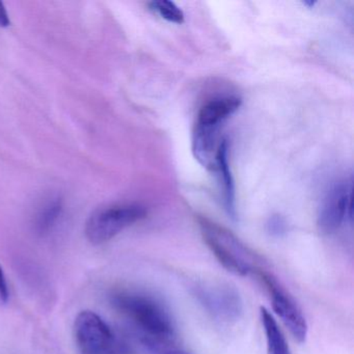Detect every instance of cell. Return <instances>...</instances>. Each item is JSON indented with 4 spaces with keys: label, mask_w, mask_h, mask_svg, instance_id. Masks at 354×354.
I'll return each instance as SVG.
<instances>
[{
    "label": "cell",
    "mask_w": 354,
    "mask_h": 354,
    "mask_svg": "<svg viewBox=\"0 0 354 354\" xmlns=\"http://www.w3.org/2000/svg\"><path fill=\"white\" fill-rule=\"evenodd\" d=\"M241 99L235 96L214 99L201 109L196 125L219 128L221 124L241 106Z\"/></svg>",
    "instance_id": "cell-9"
},
{
    "label": "cell",
    "mask_w": 354,
    "mask_h": 354,
    "mask_svg": "<svg viewBox=\"0 0 354 354\" xmlns=\"http://www.w3.org/2000/svg\"><path fill=\"white\" fill-rule=\"evenodd\" d=\"M10 292L7 279L3 268L0 267V304H6L9 301Z\"/></svg>",
    "instance_id": "cell-15"
},
{
    "label": "cell",
    "mask_w": 354,
    "mask_h": 354,
    "mask_svg": "<svg viewBox=\"0 0 354 354\" xmlns=\"http://www.w3.org/2000/svg\"><path fill=\"white\" fill-rule=\"evenodd\" d=\"M353 218L352 181L335 184L325 196L318 214V227L322 233L333 234L343 223Z\"/></svg>",
    "instance_id": "cell-7"
},
{
    "label": "cell",
    "mask_w": 354,
    "mask_h": 354,
    "mask_svg": "<svg viewBox=\"0 0 354 354\" xmlns=\"http://www.w3.org/2000/svg\"><path fill=\"white\" fill-rule=\"evenodd\" d=\"M149 7H150L151 11L171 24H182L185 20L183 12L173 1H169V0L152 1L149 3Z\"/></svg>",
    "instance_id": "cell-12"
},
{
    "label": "cell",
    "mask_w": 354,
    "mask_h": 354,
    "mask_svg": "<svg viewBox=\"0 0 354 354\" xmlns=\"http://www.w3.org/2000/svg\"><path fill=\"white\" fill-rule=\"evenodd\" d=\"M205 243L223 268L240 277L257 274L262 270V259L231 231L205 217H198Z\"/></svg>",
    "instance_id": "cell-2"
},
{
    "label": "cell",
    "mask_w": 354,
    "mask_h": 354,
    "mask_svg": "<svg viewBox=\"0 0 354 354\" xmlns=\"http://www.w3.org/2000/svg\"><path fill=\"white\" fill-rule=\"evenodd\" d=\"M256 275L262 281L270 296L271 304L277 316L281 319L286 328L298 343H304L308 337V325L301 308L287 290L270 274L264 271H259Z\"/></svg>",
    "instance_id": "cell-6"
},
{
    "label": "cell",
    "mask_w": 354,
    "mask_h": 354,
    "mask_svg": "<svg viewBox=\"0 0 354 354\" xmlns=\"http://www.w3.org/2000/svg\"><path fill=\"white\" fill-rule=\"evenodd\" d=\"M214 169L218 173L219 181L223 188V202L225 212L232 219L237 217L236 211V192L234 178L229 163V144L223 140L219 144L215 156Z\"/></svg>",
    "instance_id": "cell-8"
},
{
    "label": "cell",
    "mask_w": 354,
    "mask_h": 354,
    "mask_svg": "<svg viewBox=\"0 0 354 354\" xmlns=\"http://www.w3.org/2000/svg\"><path fill=\"white\" fill-rule=\"evenodd\" d=\"M260 317L266 339L267 354H292L287 339L273 315L266 308H261Z\"/></svg>",
    "instance_id": "cell-10"
},
{
    "label": "cell",
    "mask_w": 354,
    "mask_h": 354,
    "mask_svg": "<svg viewBox=\"0 0 354 354\" xmlns=\"http://www.w3.org/2000/svg\"><path fill=\"white\" fill-rule=\"evenodd\" d=\"M111 304L131 322L149 350L173 344L175 321L160 300L140 292L119 291L111 295Z\"/></svg>",
    "instance_id": "cell-1"
},
{
    "label": "cell",
    "mask_w": 354,
    "mask_h": 354,
    "mask_svg": "<svg viewBox=\"0 0 354 354\" xmlns=\"http://www.w3.org/2000/svg\"><path fill=\"white\" fill-rule=\"evenodd\" d=\"M153 354H192L181 348L175 347L173 344L169 345L158 346L150 350Z\"/></svg>",
    "instance_id": "cell-14"
},
{
    "label": "cell",
    "mask_w": 354,
    "mask_h": 354,
    "mask_svg": "<svg viewBox=\"0 0 354 354\" xmlns=\"http://www.w3.org/2000/svg\"><path fill=\"white\" fill-rule=\"evenodd\" d=\"M73 330L80 354H129L126 344L92 310H82L78 314Z\"/></svg>",
    "instance_id": "cell-3"
},
{
    "label": "cell",
    "mask_w": 354,
    "mask_h": 354,
    "mask_svg": "<svg viewBox=\"0 0 354 354\" xmlns=\"http://www.w3.org/2000/svg\"><path fill=\"white\" fill-rule=\"evenodd\" d=\"M10 24L9 15L3 3H0V26H8Z\"/></svg>",
    "instance_id": "cell-16"
},
{
    "label": "cell",
    "mask_w": 354,
    "mask_h": 354,
    "mask_svg": "<svg viewBox=\"0 0 354 354\" xmlns=\"http://www.w3.org/2000/svg\"><path fill=\"white\" fill-rule=\"evenodd\" d=\"M63 201L59 198H51L41 208L35 219V231L45 236L53 231L63 213Z\"/></svg>",
    "instance_id": "cell-11"
},
{
    "label": "cell",
    "mask_w": 354,
    "mask_h": 354,
    "mask_svg": "<svg viewBox=\"0 0 354 354\" xmlns=\"http://www.w3.org/2000/svg\"><path fill=\"white\" fill-rule=\"evenodd\" d=\"M146 216L145 207L136 204L119 205L96 211L86 221V238L95 245L105 243Z\"/></svg>",
    "instance_id": "cell-4"
},
{
    "label": "cell",
    "mask_w": 354,
    "mask_h": 354,
    "mask_svg": "<svg viewBox=\"0 0 354 354\" xmlns=\"http://www.w3.org/2000/svg\"><path fill=\"white\" fill-rule=\"evenodd\" d=\"M192 294L203 308L218 322L231 324L241 318V296L235 288L227 283H196L192 287Z\"/></svg>",
    "instance_id": "cell-5"
},
{
    "label": "cell",
    "mask_w": 354,
    "mask_h": 354,
    "mask_svg": "<svg viewBox=\"0 0 354 354\" xmlns=\"http://www.w3.org/2000/svg\"><path fill=\"white\" fill-rule=\"evenodd\" d=\"M267 232L273 237H281L287 233L288 223L281 215H272L266 223Z\"/></svg>",
    "instance_id": "cell-13"
}]
</instances>
